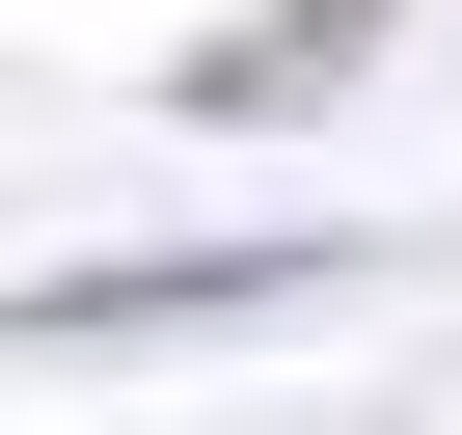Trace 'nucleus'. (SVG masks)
<instances>
[{"label":"nucleus","mask_w":462,"mask_h":435,"mask_svg":"<svg viewBox=\"0 0 462 435\" xmlns=\"http://www.w3.org/2000/svg\"><path fill=\"white\" fill-rule=\"evenodd\" d=\"M327 245H190V273H28V327H217V300H300Z\"/></svg>","instance_id":"obj_1"}]
</instances>
